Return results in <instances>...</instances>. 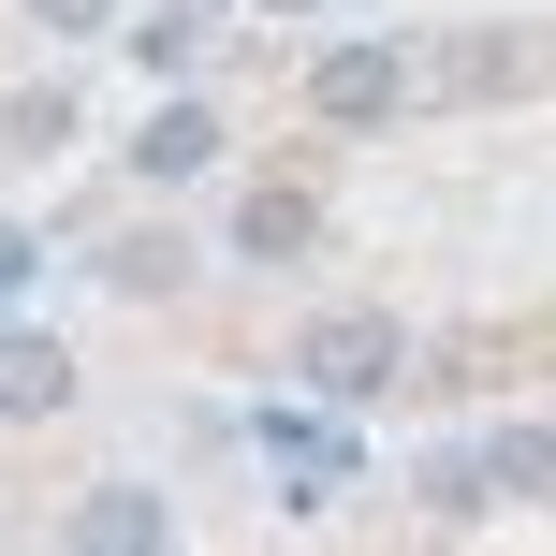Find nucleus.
<instances>
[{
    "label": "nucleus",
    "instance_id": "7ed1b4c3",
    "mask_svg": "<svg viewBox=\"0 0 556 556\" xmlns=\"http://www.w3.org/2000/svg\"><path fill=\"white\" fill-rule=\"evenodd\" d=\"M395 103H410V59H395V45L307 59V117H337V132H366V117H395Z\"/></svg>",
    "mask_w": 556,
    "mask_h": 556
},
{
    "label": "nucleus",
    "instance_id": "f03ea898",
    "mask_svg": "<svg viewBox=\"0 0 556 556\" xmlns=\"http://www.w3.org/2000/svg\"><path fill=\"white\" fill-rule=\"evenodd\" d=\"M59 542H74V556H162L176 542V498H162V483H88V498L59 513Z\"/></svg>",
    "mask_w": 556,
    "mask_h": 556
},
{
    "label": "nucleus",
    "instance_id": "f8f14e48",
    "mask_svg": "<svg viewBox=\"0 0 556 556\" xmlns=\"http://www.w3.org/2000/svg\"><path fill=\"white\" fill-rule=\"evenodd\" d=\"M15 15H29V29H45V45H103V29H117V15H132V0H15Z\"/></svg>",
    "mask_w": 556,
    "mask_h": 556
},
{
    "label": "nucleus",
    "instance_id": "0eeeda50",
    "mask_svg": "<svg viewBox=\"0 0 556 556\" xmlns=\"http://www.w3.org/2000/svg\"><path fill=\"white\" fill-rule=\"evenodd\" d=\"M74 117H88L74 74H29L15 103H0V147H15V162H74Z\"/></svg>",
    "mask_w": 556,
    "mask_h": 556
},
{
    "label": "nucleus",
    "instance_id": "20e7f679",
    "mask_svg": "<svg viewBox=\"0 0 556 556\" xmlns=\"http://www.w3.org/2000/svg\"><path fill=\"white\" fill-rule=\"evenodd\" d=\"M220 147H235L220 103H205V88H176V103L132 132V176H147V191H191V176H220Z\"/></svg>",
    "mask_w": 556,
    "mask_h": 556
},
{
    "label": "nucleus",
    "instance_id": "6e6552de",
    "mask_svg": "<svg viewBox=\"0 0 556 556\" xmlns=\"http://www.w3.org/2000/svg\"><path fill=\"white\" fill-rule=\"evenodd\" d=\"M307 235H323V205H307V191H250V205H235V264H293Z\"/></svg>",
    "mask_w": 556,
    "mask_h": 556
},
{
    "label": "nucleus",
    "instance_id": "1a4fd4ad",
    "mask_svg": "<svg viewBox=\"0 0 556 556\" xmlns=\"http://www.w3.org/2000/svg\"><path fill=\"white\" fill-rule=\"evenodd\" d=\"M425 513H440V528H483V440H454V454H425Z\"/></svg>",
    "mask_w": 556,
    "mask_h": 556
},
{
    "label": "nucleus",
    "instance_id": "9d476101",
    "mask_svg": "<svg viewBox=\"0 0 556 556\" xmlns=\"http://www.w3.org/2000/svg\"><path fill=\"white\" fill-rule=\"evenodd\" d=\"M132 59H147V74H191V59H205V0H162V15L132 29Z\"/></svg>",
    "mask_w": 556,
    "mask_h": 556
},
{
    "label": "nucleus",
    "instance_id": "ddd939ff",
    "mask_svg": "<svg viewBox=\"0 0 556 556\" xmlns=\"http://www.w3.org/2000/svg\"><path fill=\"white\" fill-rule=\"evenodd\" d=\"M29 278H45V235H15V220H0V307H29Z\"/></svg>",
    "mask_w": 556,
    "mask_h": 556
},
{
    "label": "nucleus",
    "instance_id": "9b49d317",
    "mask_svg": "<svg viewBox=\"0 0 556 556\" xmlns=\"http://www.w3.org/2000/svg\"><path fill=\"white\" fill-rule=\"evenodd\" d=\"M103 278H117V293H176V278H191V250H176V235H117Z\"/></svg>",
    "mask_w": 556,
    "mask_h": 556
},
{
    "label": "nucleus",
    "instance_id": "423d86ee",
    "mask_svg": "<svg viewBox=\"0 0 556 556\" xmlns=\"http://www.w3.org/2000/svg\"><path fill=\"white\" fill-rule=\"evenodd\" d=\"M483 498H498V513H542L556 498V425H483Z\"/></svg>",
    "mask_w": 556,
    "mask_h": 556
},
{
    "label": "nucleus",
    "instance_id": "f257e3e1",
    "mask_svg": "<svg viewBox=\"0 0 556 556\" xmlns=\"http://www.w3.org/2000/svg\"><path fill=\"white\" fill-rule=\"evenodd\" d=\"M395 366H410V323H395V307H323V323L293 337V381L323 395V410H366Z\"/></svg>",
    "mask_w": 556,
    "mask_h": 556
},
{
    "label": "nucleus",
    "instance_id": "39448f33",
    "mask_svg": "<svg viewBox=\"0 0 556 556\" xmlns=\"http://www.w3.org/2000/svg\"><path fill=\"white\" fill-rule=\"evenodd\" d=\"M59 410H74V337L0 323V425H59Z\"/></svg>",
    "mask_w": 556,
    "mask_h": 556
}]
</instances>
